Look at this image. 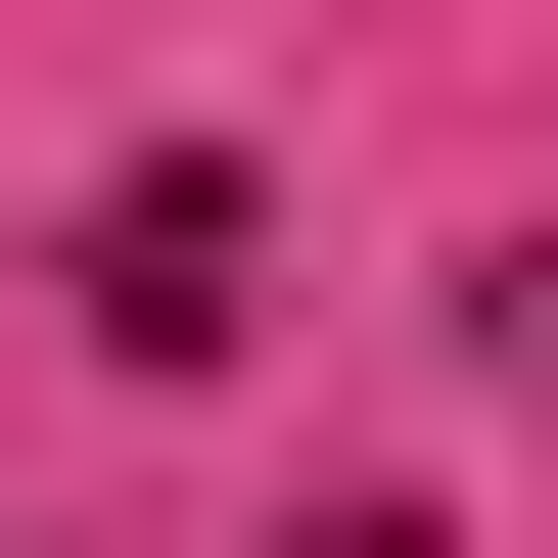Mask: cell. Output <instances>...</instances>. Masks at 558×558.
I'll return each instance as SVG.
<instances>
[{
	"instance_id": "obj_2",
	"label": "cell",
	"mask_w": 558,
	"mask_h": 558,
	"mask_svg": "<svg viewBox=\"0 0 558 558\" xmlns=\"http://www.w3.org/2000/svg\"><path fill=\"white\" fill-rule=\"evenodd\" d=\"M512 326H558V279H512Z\"/></svg>"
},
{
	"instance_id": "obj_1",
	"label": "cell",
	"mask_w": 558,
	"mask_h": 558,
	"mask_svg": "<svg viewBox=\"0 0 558 558\" xmlns=\"http://www.w3.org/2000/svg\"><path fill=\"white\" fill-rule=\"evenodd\" d=\"M47 326H140V373H233V326H279V186H233V140H140V186H94V279H47Z\"/></svg>"
}]
</instances>
